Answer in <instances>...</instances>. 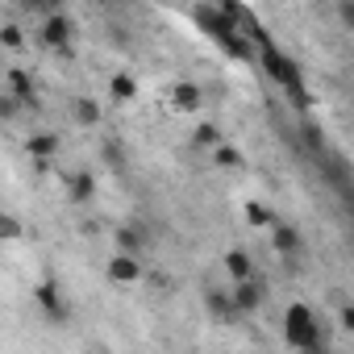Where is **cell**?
<instances>
[{"mask_svg":"<svg viewBox=\"0 0 354 354\" xmlns=\"http://www.w3.org/2000/svg\"><path fill=\"white\" fill-rule=\"evenodd\" d=\"M246 34L259 42V63H263V71L283 88V96H288L296 109H308V88H304V71H300V63H296L292 55H283V50L271 42V34H267V30L250 26Z\"/></svg>","mask_w":354,"mask_h":354,"instance_id":"6da1fadb","label":"cell"},{"mask_svg":"<svg viewBox=\"0 0 354 354\" xmlns=\"http://www.w3.org/2000/svg\"><path fill=\"white\" fill-rule=\"evenodd\" d=\"M283 342L292 350H325V333H321V321L308 304H288L283 313Z\"/></svg>","mask_w":354,"mask_h":354,"instance_id":"7a4b0ae2","label":"cell"},{"mask_svg":"<svg viewBox=\"0 0 354 354\" xmlns=\"http://www.w3.org/2000/svg\"><path fill=\"white\" fill-rule=\"evenodd\" d=\"M192 21H196V30H201V34H209L217 46H225V42L242 30V26H238L221 5H217V0H213V5H196V9H192Z\"/></svg>","mask_w":354,"mask_h":354,"instance_id":"3957f363","label":"cell"},{"mask_svg":"<svg viewBox=\"0 0 354 354\" xmlns=\"http://www.w3.org/2000/svg\"><path fill=\"white\" fill-rule=\"evenodd\" d=\"M104 279L117 283V288H133V283H142V279H146V271H142V254H129V250L109 254V263H104Z\"/></svg>","mask_w":354,"mask_h":354,"instance_id":"277c9868","label":"cell"},{"mask_svg":"<svg viewBox=\"0 0 354 354\" xmlns=\"http://www.w3.org/2000/svg\"><path fill=\"white\" fill-rule=\"evenodd\" d=\"M42 42L50 46V50H59V55H71V17L67 13H46V21H42Z\"/></svg>","mask_w":354,"mask_h":354,"instance_id":"5b68a950","label":"cell"},{"mask_svg":"<svg viewBox=\"0 0 354 354\" xmlns=\"http://www.w3.org/2000/svg\"><path fill=\"white\" fill-rule=\"evenodd\" d=\"M167 92H171V109L175 113H201V104H205V92H201L196 80H175Z\"/></svg>","mask_w":354,"mask_h":354,"instance_id":"8992f818","label":"cell"},{"mask_svg":"<svg viewBox=\"0 0 354 354\" xmlns=\"http://www.w3.org/2000/svg\"><path fill=\"white\" fill-rule=\"evenodd\" d=\"M230 292H234V304H238V313H242V317H254V313L267 304V288H259V283H254V275H250V279H238Z\"/></svg>","mask_w":354,"mask_h":354,"instance_id":"52a82bcc","label":"cell"},{"mask_svg":"<svg viewBox=\"0 0 354 354\" xmlns=\"http://www.w3.org/2000/svg\"><path fill=\"white\" fill-rule=\"evenodd\" d=\"M34 300L42 304V313H46L50 321H63V317H67V304H63V296H59V283H55V279H42V283L34 288Z\"/></svg>","mask_w":354,"mask_h":354,"instance_id":"ba28073f","label":"cell"},{"mask_svg":"<svg viewBox=\"0 0 354 354\" xmlns=\"http://www.w3.org/2000/svg\"><path fill=\"white\" fill-rule=\"evenodd\" d=\"M300 246H304V238H300L296 225H288V221H275L271 225V250L275 254H300Z\"/></svg>","mask_w":354,"mask_h":354,"instance_id":"9c48e42d","label":"cell"},{"mask_svg":"<svg viewBox=\"0 0 354 354\" xmlns=\"http://www.w3.org/2000/svg\"><path fill=\"white\" fill-rule=\"evenodd\" d=\"M205 304H209L213 321H234V317H242L238 304H234V292H230V288H209V292H205Z\"/></svg>","mask_w":354,"mask_h":354,"instance_id":"30bf717a","label":"cell"},{"mask_svg":"<svg viewBox=\"0 0 354 354\" xmlns=\"http://www.w3.org/2000/svg\"><path fill=\"white\" fill-rule=\"evenodd\" d=\"M71 121L80 125V129H96L100 125V104L92 100V96H71Z\"/></svg>","mask_w":354,"mask_h":354,"instance_id":"8fae6325","label":"cell"},{"mask_svg":"<svg viewBox=\"0 0 354 354\" xmlns=\"http://www.w3.org/2000/svg\"><path fill=\"white\" fill-rule=\"evenodd\" d=\"M67 196H71L75 205L92 201V196H96V175H92V171H71V175H67Z\"/></svg>","mask_w":354,"mask_h":354,"instance_id":"7c38bea8","label":"cell"},{"mask_svg":"<svg viewBox=\"0 0 354 354\" xmlns=\"http://www.w3.org/2000/svg\"><path fill=\"white\" fill-rule=\"evenodd\" d=\"M117 250H129V254H146V230L133 221V225H117Z\"/></svg>","mask_w":354,"mask_h":354,"instance_id":"4fadbf2b","label":"cell"},{"mask_svg":"<svg viewBox=\"0 0 354 354\" xmlns=\"http://www.w3.org/2000/svg\"><path fill=\"white\" fill-rule=\"evenodd\" d=\"M225 275L238 283V279H250L254 275V263H250V254L242 250V246H234L230 254H225Z\"/></svg>","mask_w":354,"mask_h":354,"instance_id":"5bb4252c","label":"cell"},{"mask_svg":"<svg viewBox=\"0 0 354 354\" xmlns=\"http://www.w3.org/2000/svg\"><path fill=\"white\" fill-rule=\"evenodd\" d=\"M109 92H113V100H121V104L138 100V75H129V71H117V75L109 80Z\"/></svg>","mask_w":354,"mask_h":354,"instance_id":"9a60e30c","label":"cell"},{"mask_svg":"<svg viewBox=\"0 0 354 354\" xmlns=\"http://www.w3.org/2000/svg\"><path fill=\"white\" fill-rule=\"evenodd\" d=\"M59 146H63L59 133H30V142H26V150H30L34 158H55Z\"/></svg>","mask_w":354,"mask_h":354,"instance_id":"2e32d148","label":"cell"},{"mask_svg":"<svg viewBox=\"0 0 354 354\" xmlns=\"http://www.w3.org/2000/svg\"><path fill=\"white\" fill-rule=\"evenodd\" d=\"M213 162H217V167H234V171H238V167L246 162V154H242L238 146H230V142H217V146H213Z\"/></svg>","mask_w":354,"mask_h":354,"instance_id":"e0dca14e","label":"cell"},{"mask_svg":"<svg viewBox=\"0 0 354 354\" xmlns=\"http://www.w3.org/2000/svg\"><path fill=\"white\" fill-rule=\"evenodd\" d=\"M242 213H246V221H250L254 230H271V225H275V213H271V209H263L259 201H246V209H242Z\"/></svg>","mask_w":354,"mask_h":354,"instance_id":"ac0fdd59","label":"cell"},{"mask_svg":"<svg viewBox=\"0 0 354 354\" xmlns=\"http://www.w3.org/2000/svg\"><path fill=\"white\" fill-rule=\"evenodd\" d=\"M9 92H13V96H21L26 104H34V88H30V75H26L21 67H13V71H9Z\"/></svg>","mask_w":354,"mask_h":354,"instance_id":"d6986e66","label":"cell"},{"mask_svg":"<svg viewBox=\"0 0 354 354\" xmlns=\"http://www.w3.org/2000/svg\"><path fill=\"white\" fill-rule=\"evenodd\" d=\"M192 142H196V146H205V150H213V146L221 142V133H217V125H213V121H201V125H196V133H192Z\"/></svg>","mask_w":354,"mask_h":354,"instance_id":"ffe728a7","label":"cell"},{"mask_svg":"<svg viewBox=\"0 0 354 354\" xmlns=\"http://www.w3.org/2000/svg\"><path fill=\"white\" fill-rule=\"evenodd\" d=\"M21 104H26V100H21V96H13V92L5 88V96H0V117H5V121H13V117L21 113Z\"/></svg>","mask_w":354,"mask_h":354,"instance_id":"44dd1931","label":"cell"},{"mask_svg":"<svg viewBox=\"0 0 354 354\" xmlns=\"http://www.w3.org/2000/svg\"><path fill=\"white\" fill-rule=\"evenodd\" d=\"M21 238V221L17 217H0V242H17Z\"/></svg>","mask_w":354,"mask_h":354,"instance_id":"7402d4cb","label":"cell"},{"mask_svg":"<svg viewBox=\"0 0 354 354\" xmlns=\"http://www.w3.org/2000/svg\"><path fill=\"white\" fill-rule=\"evenodd\" d=\"M337 21H342V30L354 34V0H337Z\"/></svg>","mask_w":354,"mask_h":354,"instance_id":"603a6c76","label":"cell"},{"mask_svg":"<svg viewBox=\"0 0 354 354\" xmlns=\"http://www.w3.org/2000/svg\"><path fill=\"white\" fill-rule=\"evenodd\" d=\"M0 42H5V50H17L21 46V30L17 26H5V30H0Z\"/></svg>","mask_w":354,"mask_h":354,"instance_id":"cb8c5ba5","label":"cell"},{"mask_svg":"<svg viewBox=\"0 0 354 354\" xmlns=\"http://www.w3.org/2000/svg\"><path fill=\"white\" fill-rule=\"evenodd\" d=\"M337 325H342L346 333H354V304H342V308H337Z\"/></svg>","mask_w":354,"mask_h":354,"instance_id":"d4e9b609","label":"cell"}]
</instances>
